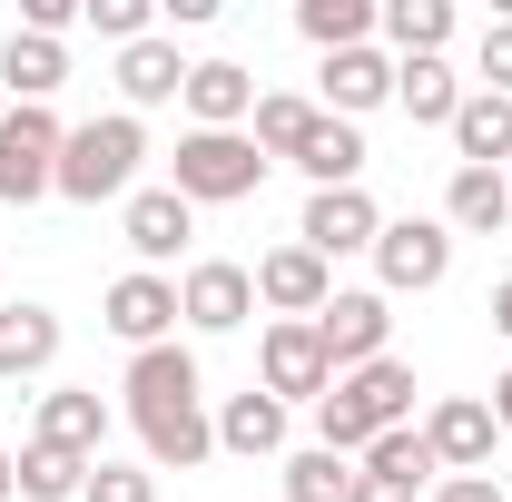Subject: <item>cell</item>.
<instances>
[{
	"label": "cell",
	"instance_id": "32",
	"mask_svg": "<svg viewBox=\"0 0 512 502\" xmlns=\"http://www.w3.org/2000/svg\"><path fill=\"white\" fill-rule=\"evenodd\" d=\"M345 453H325V443H306V453H286V502H345Z\"/></svg>",
	"mask_w": 512,
	"mask_h": 502
},
{
	"label": "cell",
	"instance_id": "15",
	"mask_svg": "<svg viewBox=\"0 0 512 502\" xmlns=\"http://www.w3.org/2000/svg\"><path fill=\"white\" fill-rule=\"evenodd\" d=\"M335 394H345L375 434H404V424H414V365H404V355H375V365L335 375Z\"/></svg>",
	"mask_w": 512,
	"mask_h": 502
},
{
	"label": "cell",
	"instance_id": "9",
	"mask_svg": "<svg viewBox=\"0 0 512 502\" xmlns=\"http://www.w3.org/2000/svg\"><path fill=\"white\" fill-rule=\"evenodd\" d=\"M375 237H384V207L365 188H316L306 217H296V247H316L325 266L335 256H375Z\"/></svg>",
	"mask_w": 512,
	"mask_h": 502
},
{
	"label": "cell",
	"instance_id": "5",
	"mask_svg": "<svg viewBox=\"0 0 512 502\" xmlns=\"http://www.w3.org/2000/svg\"><path fill=\"white\" fill-rule=\"evenodd\" d=\"M316 345L335 375H355V365H375V355H394V306H384L375 286H335L316 315Z\"/></svg>",
	"mask_w": 512,
	"mask_h": 502
},
{
	"label": "cell",
	"instance_id": "39",
	"mask_svg": "<svg viewBox=\"0 0 512 502\" xmlns=\"http://www.w3.org/2000/svg\"><path fill=\"white\" fill-rule=\"evenodd\" d=\"M158 10H168V30H207L217 20V0H158Z\"/></svg>",
	"mask_w": 512,
	"mask_h": 502
},
{
	"label": "cell",
	"instance_id": "29",
	"mask_svg": "<svg viewBox=\"0 0 512 502\" xmlns=\"http://www.w3.org/2000/svg\"><path fill=\"white\" fill-rule=\"evenodd\" d=\"M296 30L316 40L325 60H335V50H365V40H375V0H296Z\"/></svg>",
	"mask_w": 512,
	"mask_h": 502
},
{
	"label": "cell",
	"instance_id": "14",
	"mask_svg": "<svg viewBox=\"0 0 512 502\" xmlns=\"http://www.w3.org/2000/svg\"><path fill=\"white\" fill-rule=\"evenodd\" d=\"M30 443L99 463V443H109V404H99L89 384H60V394H40V424H30Z\"/></svg>",
	"mask_w": 512,
	"mask_h": 502
},
{
	"label": "cell",
	"instance_id": "36",
	"mask_svg": "<svg viewBox=\"0 0 512 502\" xmlns=\"http://www.w3.org/2000/svg\"><path fill=\"white\" fill-rule=\"evenodd\" d=\"M20 30H40V40H69V30H79V0H20Z\"/></svg>",
	"mask_w": 512,
	"mask_h": 502
},
{
	"label": "cell",
	"instance_id": "18",
	"mask_svg": "<svg viewBox=\"0 0 512 502\" xmlns=\"http://www.w3.org/2000/svg\"><path fill=\"white\" fill-rule=\"evenodd\" d=\"M217 453H237V463H266V453H286V404L247 384V394H227L217 404Z\"/></svg>",
	"mask_w": 512,
	"mask_h": 502
},
{
	"label": "cell",
	"instance_id": "22",
	"mask_svg": "<svg viewBox=\"0 0 512 502\" xmlns=\"http://www.w3.org/2000/svg\"><path fill=\"white\" fill-rule=\"evenodd\" d=\"M138 443H148V473H197V463L217 453V414H207V404H188V414H148Z\"/></svg>",
	"mask_w": 512,
	"mask_h": 502
},
{
	"label": "cell",
	"instance_id": "30",
	"mask_svg": "<svg viewBox=\"0 0 512 502\" xmlns=\"http://www.w3.org/2000/svg\"><path fill=\"white\" fill-rule=\"evenodd\" d=\"M316 119H325L316 99H296V89H266V99H256V119H247V138L266 148V158H296V148H306V128H316Z\"/></svg>",
	"mask_w": 512,
	"mask_h": 502
},
{
	"label": "cell",
	"instance_id": "12",
	"mask_svg": "<svg viewBox=\"0 0 512 502\" xmlns=\"http://www.w3.org/2000/svg\"><path fill=\"white\" fill-rule=\"evenodd\" d=\"M424 443H434V463H444V473H483V463H493V443H503V424H493V404H483V394H444V404L424 414Z\"/></svg>",
	"mask_w": 512,
	"mask_h": 502
},
{
	"label": "cell",
	"instance_id": "19",
	"mask_svg": "<svg viewBox=\"0 0 512 502\" xmlns=\"http://www.w3.org/2000/svg\"><path fill=\"white\" fill-rule=\"evenodd\" d=\"M0 79L20 109H50V89H69V40H40V30H10L0 40Z\"/></svg>",
	"mask_w": 512,
	"mask_h": 502
},
{
	"label": "cell",
	"instance_id": "25",
	"mask_svg": "<svg viewBox=\"0 0 512 502\" xmlns=\"http://www.w3.org/2000/svg\"><path fill=\"white\" fill-rule=\"evenodd\" d=\"M286 168H306L316 188H355V178H365V128H355V119H316Z\"/></svg>",
	"mask_w": 512,
	"mask_h": 502
},
{
	"label": "cell",
	"instance_id": "41",
	"mask_svg": "<svg viewBox=\"0 0 512 502\" xmlns=\"http://www.w3.org/2000/svg\"><path fill=\"white\" fill-rule=\"evenodd\" d=\"M493 335H503V345H512V276H503V286H493Z\"/></svg>",
	"mask_w": 512,
	"mask_h": 502
},
{
	"label": "cell",
	"instance_id": "11",
	"mask_svg": "<svg viewBox=\"0 0 512 502\" xmlns=\"http://www.w3.org/2000/svg\"><path fill=\"white\" fill-rule=\"evenodd\" d=\"M325 296H335V266L316 247H266L256 256V306H276L286 325H316Z\"/></svg>",
	"mask_w": 512,
	"mask_h": 502
},
{
	"label": "cell",
	"instance_id": "8",
	"mask_svg": "<svg viewBox=\"0 0 512 502\" xmlns=\"http://www.w3.org/2000/svg\"><path fill=\"white\" fill-rule=\"evenodd\" d=\"M178 315H188L197 335H237L256 315V266H237V256H197L188 276H178Z\"/></svg>",
	"mask_w": 512,
	"mask_h": 502
},
{
	"label": "cell",
	"instance_id": "13",
	"mask_svg": "<svg viewBox=\"0 0 512 502\" xmlns=\"http://www.w3.org/2000/svg\"><path fill=\"white\" fill-rule=\"evenodd\" d=\"M119 237H128V256L158 276V266L197 237V207H188L178 188H138V197H128V217H119Z\"/></svg>",
	"mask_w": 512,
	"mask_h": 502
},
{
	"label": "cell",
	"instance_id": "31",
	"mask_svg": "<svg viewBox=\"0 0 512 502\" xmlns=\"http://www.w3.org/2000/svg\"><path fill=\"white\" fill-rule=\"evenodd\" d=\"M79 483H89V463H79V453H50V443H20V493H30V502H69Z\"/></svg>",
	"mask_w": 512,
	"mask_h": 502
},
{
	"label": "cell",
	"instance_id": "17",
	"mask_svg": "<svg viewBox=\"0 0 512 502\" xmlns=\"http://www.w3.org/2000/svg\"><path fill=\"white\" fill-rule=\"evenodd\" d=\"M316 79H325V119H365V109L394 99V60H384L375 40H365V50H335Z\"/></svg>",
	"mask_w": 512,
	"mask_h": 502
},
{
	"label": "cell",
	"instance_id": "2",
	"mask_svg": "<svg viewBox=\"0 0 512 502\" xmlns=\"http://www.w3.org/2000/svg\"><path fill=\"white\" fill-rule=\"evenodd\" d=\"M266 168H276V158L256 148L247 128H188V138H178V178H168V188L188 197V207H237V197L266 188Z\"/></svg>",
	"mask_w": 512,
	"mask_h": 502
},
{
	"label": "cell",
	"instance_id": "27",
	"mask_svg": "<svg viewBox=\"0 0 512 502\" xmlns=\"http://www.w3.org/2000/svg\"><path fill=\"white\" fill-rule=\"evenodd\" d=\"M394 99H404V119H414V128H453L463 79H453V60H394Z\"/></svg>",
	"mask_w": 512,
	"mask_h": 502
},
{
	"label": "cell",
	"instance_id": "38",
	"mask_svg": "<svg viewBox=\"0 0 512 502\" xmlns=\"http://www.w3.org/2000/svg\"><path fill=\"white\" fill-rule=\"evenodd\" d=\"M345 502H414V493H404V483H384V473H355V483H345Z\"/></svg>",
	"mask_w": 512,
	"mask_h": 502
},
{
	"label": "cell",
	"instance_id": "21",
	"mask_svg": "<svg viewBox=\"0 0 512 502\" xmlns=\"http://www.w3.org/2000/svg\"><path fill=\"white\" fill-rule=\"evenodd\" d=\"M188 119L197 128H247L256 119V79L237 60H188Z\"/></svg>",
	"mask_w": 512,
	"mask_h": 502
},
{
	"label": "cell",
	"instance_id": "33",
	"mask_svg": "<svg viewBox=\"0 0 512 502\" xmlns=\"http://www.w3.org/2000/svg\"><path fill=\"white\" fill-rule=\"evenodd\" d=\"M79 502H158V473L148 463H89Z\"/></svg>",
	"mask_w": 512,
	"mask_h": 502
},
{
	"label": "cell",
	"instance_id": "28",
	"mask_svg": "<svg viewBox=\"0 0 512 502\" xmlns=\"http://www.w3.org/2000/svg\"><path fill=\"white\" fill-rule=\"evenodd\" d=\"M355 473H384V483H404V493H424V483H444V463H434V443L424 424H404V434H375L365 443V463Z\"/></svg>",
	"mask_w": 512,
	"mask_h": 502
},
{
	"label": "cell",
	"instance_id": "6",
	"mask_svg": "<svg viewBox=\"0 0 512 502\" xmlns=\"http://www.w3.org/2000/svg\"><path fill=\"white\" fill-rule=\"evenodd\" d=\"M99 325L119 335L128 355H148V345H178V276H148V266H128L119 286L99 296Z\"/></svg>",
	"mask_w": 512,
	"mask_h": 502
},
{
	"label": "cell",
	"instance_id": "37",
	"mask_svg": "<svg viewBox=\"0 0 512 502\" xmlns=\"http://www.w3.org/2000/svg\"><path fill=\"white\" fill-rule=\"evenodd\" d=\"M434 502H503V483H493V473H444Z\"/></svg>",
	"mask_w": 512,
	"mask_h": 502
},
{
	"label": "cell",
	"instance_id": "1",
	"mask_svg": "<svg viewBox=\"0 0 512 502\" xmlns=\"http://www.w3.org/2000/svg\"><path fill=\"white\" fill-rule=\"evenodd\" d=\"M138 158H148V128L128 119V109H109V119H89V128H69V138H60V188H50V197H79V207L128 197Z\"/></svg>",
	"mask_w": 512,
	"mask_h": 502
},
{
	"label": "cell",
	"instance_id": "42",
	"mask_svg": "<svg viewBox=\"0 0 512 502\" xmlns=\"http://www.w3.org/2000/svg\"><path fill=\"white\" fill-rule=\"evenodd\" d=\"M20 493V453H0V502Z\"/></svg>",
	"mask_w": 512,
	"mask_h": 502
},
{
	"label": "cell",
	"instance_id": "23",
	"mask_svg": "<svg viewBox=\"0 0 512 502\" xmlns=\"http://www.w3.org/2000/svg\"><path fill=\"white\" fill-rule=\"evenodd\" d=\"M60 365V315L50 306H0V384Z\"/></svg>",
	"mask_w": 512,
	"mask_h": 502
},
{
	"label": "cell",
	"instance_id": "10",
	"mask_svg": "<svg viewBox=\"0 0 512 502\" xmlns=\"http://www.w3.org/2000/svg\"><path fill=\"white\" fill-rule=\"evenodd\" d=\"M128 424H148V414H188V404H207V375H197L188 345H148V355H128Z\"/></svg>",
	"mask_w": 512,
	"mask_h": 502
},
{
	"label": "cell",
	"instance_id": "35",
	"mask_svg": "<svg viewBox=\"0 0 512 502\" xmlns=\"http://www.w3.org/2000/svg\"><path fill=\"white\" fill-rule=\"evenodd\" d=\"M473 89L512 99V10H503V20H483V50H473Z\"/></svg>",
	"mask_w": 512,
	"mask_h": 502
},
{
	"label": "cell",
	"instance_id": "40",
	"mask_svg": "<svg viewBox=\"0 0 512 502\" xmlns=\"http://www.w3.org/2000/svg\"><path fill=\"white\" fill-rule=\"evenodd\" d=\"M493 424H503V434H512V365H503V375H493Z\"/></svg>",
	"mask_w": 512,
	"mask_h": 502
},
{
	"label": "cell",
	"instance_id": "34",
	"mask_svg": "<svg viewBox=\"0 0 512 502\" xmlns=\"http://www.w3.org/2000/svg\"><path fill=\"white\" fill-rule=\"evenodd\" d=\"M79 20H89V30H99V40H148V20H158V0H79Z\"/></svg>",
	"mask_w": 512,
	"mask_h": 502
},
{
	"label": "cell",
	"instance_id": "3",
	"mask_svg": "<svg viewBox=\"0 0 512 502\" xmlns=\"http://www.w3.org/2000/svg\"><path fill=\"white\" fill-rule=\"evenodd\" d=\"M453 276V227L444 217H384L375 237V296H424Z\"/></svg>",
	"mask_w": 512,
	"mask_h": 502
},
{
	"label": "cell",
	"instance_id": "4",
	"mask_svg": "<svg viewBox=\"0 0 512 502\" xmlns=\"http://www.w3.org/2000/svg\"><path fill=\"white\" fill-rule=\"evenodd\" d=\"M60 138L69 128L50 109H0V207H30L60 188Z\"/></svg>",
	"mask_w": 512,
	"mask_h": 502
},
{
	"label": "cell",
	"instance_id": "20",
	"mask_svg": "<svg viewBox=\"0 0 512 502\" xmlns=\"http://www.w3.org/2000/svg\"><path fill=\"white\" fill-rule=\"evenodd\" d=\"M444 227H453V237H503V227H512V178H503V168H453Z\"/></svg>",
	"mask_w": 512,
	"mask_h": 502
},
{
	"label": "cell",
	"instance_id": "26",
	"mask_svg": "<svg viewBox=\"0 0 512 502\" xmlns=\"http://www.w3.org/2000/svg\"><path fill=\"white\" fill-rule=\"evenodd\" d=\"M453 148H463V168H503V158H512V99L463 89V109H453Z\"/></svg>",
	"mask_w": 512,
	"mask_h": 502
},
{
	"label": "cell",
	"instance_id": "24",
	"mask_svg": "<svg viewBox=\"0 0 512 502\" xmlns=\"http://www.w3.org/2000/svg\"><path fill=\"white\" fill-rule=\"evenodd\" d=\"M375 30L394 40V60H444L453 50V0H384Z\"/></svg>",
	"mask_w": 512,
	"mask_h": 502
},
{
	"label": "cell",
	"instance_id": "7",
	"mask_svg": "<svg viewBox=\"0 0 512 502\" xmlns=\"http://www.w3.org/2000/svg\"><path fill=\"white\" fill-rule=\"evenodd\" d=\"M256 384L276 394V404H325V384H335V365H325V345H316V325H266L256 335Z\"/></svg>",
	"mask_w": 512,
	"mask_h": 502
},
{
	"label": "cell",
	"instance_id": "16",
	"mask_svg": "<svg viewBox=\"0 0 512 502\" xmlns=\"http://www.w3.org/2000/svg\"><path fill=\"white\" fill-rule=\"evenodd\" d=\"M119 99H128V119L138 109H168V99H188V60H178V40H128L119 50Z\"/></svg>",
	"mask_w": 512,
	"mask_h": 502
}]
</instances>
